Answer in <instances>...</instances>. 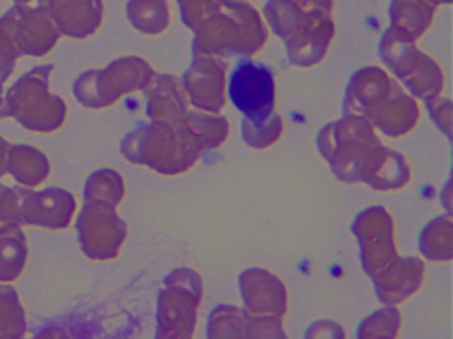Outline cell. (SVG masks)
<instances>
[{
	"instance_id": "obj_1",
	"label": "cell",
	"mask_w": 453,
	"mask_h": 339,
	"mask_svg": "<svg viewBox=\"0 0 453 339\" xmlns=\"http://www.w3.org/2000/svg\"><path fill=\"white\" fill-rule=\"evenodd\" d=\"M317 143L322 157L343 182L365 180L377 191H389L409 180L403 157L382 147L370 122L359 115H343L342 120L324 125Z\"/></svg>"
},
{
	"instance_id": "obj_2",
	"label": "cell",
	"mask_w": 453,
	"mask_h": 339,
	"mask_svg": "<svg viewBox=\"0 0 453 339\" xmlns=\"http://www.w3.org/2000/svg\"><path fill=\"white\" fill-rule=\"evenodd\" d=\"M221 14V18L218 16L221 19L219 25L207 23L195 30V51L219 56L232 53L248 56L264 44V25L250 4L223 0Z\"/></svg>"
},
{
	"instance_id": "obj_3",
	"label": "cell",
	"mask_w": 453,
	"mask_h": 339,
	"mask_svg": "<svg viewBox=\"0 0 453 339\" xmlns=\"http://www.w3.org/2000/svg\"><path fill=\"white\" fill-rule=\"evenodd\" d=\"M51 69V64L34 67L7 90V115L14 117L25 129L50 132L64 122L65 104L58 95L48 94Z\"/></svg>"
},
{
	"instance_id": "obj_4",
	"label": "cell",
	"mask_w": 453,
	"mask_h": 339,
	"mask_svg": "<svg viewBox=\"0 0 453 339\" xmlns=\"http://www.w3.org/2000/svg\"><path fill=\"white\" fill-rule=\"evenodd\" d=\"M154 72L147 62L136 56H124L111 62L106 69H90L74 81V95L87 108H104L122 94L145 88Z\"/></svg>"
},
{
	"instance_id": "obj_5",
	"label": "cell",
	"mask_w": 453,
	"mask_h": 339,
	"mask_svg": "<svg viewBox=\"0 0 453 339\" xmlns=\"http://www.w3.org/2000/svg\"><path fill=\"white\" fill-rule=\"evenodd\" d=\"M380 58L419 99L434 97L442 88V72L439 65L414 46V39L388 28L379 44Z\"/></svg>"
},
{
	"instance_id": "obj_6",
	"label": "cell",
	"mask_w": 453,
	"mask_h": 339,
	"mask_svg": "<svg viewBox=\"0 0 453 339\" xmlns=\"http://www.w3.org/2000/svg\"><path fill=\"white\" fill-rule=\"evenodd\" d=\"M228 95L251 122H264L274 113V76L271 67L244 56L230 74Z\"/></svg>"
},
{
	"instance_id": "obj_7",
	"label": "cell",
	"mask_w": 453,
	"mask_h": 339,
	"mask_svg": "<svg viewBox=\"0 0 453 339\" xmlns=\"http://www.w3.org/2000/svg\"><path fill=\"white\" fill-rule=\"evenodd\" d=\"M200 295H202V281L200 277L191 272L189 268H179L172 272L165 279V290L159 293V313H157V321L159 328L157 334L172 325V330L168 335H179L188 337L184 327L193 334V325H195V309L200 304ZM166 332L163 335H166Z\"/></svg>"
},
{
	"instance_id": "obj_8",
	"label": "cell",
	"mask_w": 453,
	"mask_h": 339,
	"mask_svg": "<svg viewBox=\"0 0 453 339\" xmlns=\"http://www.w3.org/2000/svg\"><path fill=\"white\" fill-rule=\"evenodd\" d=\"M352 233L359 238L361 263L368 275H377L396 258L391 217L384 207L363 210L352 222Z\"/></svg>"
},
{
	"instance_id": "obj_9",
	"label": "cell",
	"mask_w": 453,
	"mask_h": 339,
	"mask_svg": "<svg viewBox=\"0 0 453 339\" xmlns=\"http://www.w3.org/2000/svg\"><path fill=\"white\" fill-rule=\"evenodd\" d=\"M189 99L195 106L218 113L223 108L225 65L212 55L195 51V60L182 78Z\"/></svg>"
},
{
	"instance_id": "obj_10",
	"label": "cell",
	"mask_w": 453,
	"mask_h": 339,
	"mask_svg": "<svg viewBox=\"0 0 453 339\" xmlns=\"http://www.w3.org/2000/svg\"><path fill=\"white\" fill-rule=\"evenodd\" d=\"M14 41L21 55H44L50 51L57 39L58 30L50 18L44 5L35 9L14 5Z\"/></svg>"
},
{
	"instance_id": "obj_11",
	"label": "cell",
	"mask_w": 453,
	"mask_h": 339,
	"mask_svg": "<svg viewBox=\"0 0 453 339\" xmlns=\"http://www.w3.org/2000/svg\"><path fill=\"white\" fill-rule=\"evenodd\" d=\"M74 212V198L71 192L50 187L39 192L25 191L21 200V219L27 224L41 228H65Z\"/></svg>"
},
{
	"instance_id": "obj_12",
	"label": "cell",
	"mask_w": 453,
	"mask_h": 339,
	"mask_svg": "<svg viewBox=\"0 0 453 339\" xmlns=\"http://www.w3.org/2000/svg\"><path fill=\"white\" fill-rule=\"evenodd\" d=\"M57 30L69 37L83 39L101 23V0H41Z\"/></svg>"
},
{
	"instance_id": "obj_13",
	"label": "cell",
	"mask_w": 453,
	"mask_h": 339,
	"mask_svg": "<svg viewBox=\"0 0 453 339\" xmlns=\"http://www.w3.org/2000/svg\"><path fill=\"white\" fill-rule=\"evenodd\" d=\"M393 85L395 83L379 67L359 69L347 87L343 113L368 117L389 95Z\"/></svg>"
},
{
	"instance_id": "obj_14",
	"label": "cell",
	"mask_w": 453,
	"mask_h": 339,
	"mask_svg": "<svg viewBox=\"0 0 453 339\" xmlns=\"http://www.w3.org/2000/svg\"><path fill=\"white\" fill-rule=\"evenodd\" d=\"M239 288L250 313L260 316L274 313L280 318L285 313V288L280 279L260 268H250L239 277Z\"/></svg>"
},
{
	"instance_id": "obj_15",
	"label": "cell",
	"mask_w": 453,
	"mask_h": 339,
	"mask_svg": "<svg viewBox=\"0 0 453 339\" xmlns=\"http://www.w3.org/2000/svg\"><path fill=\"white\" fill-rule=\"evenodd\" d=\"M423 263L418 258H395L382 272L373 275L377 298L384 304H398L412 295L421 282Z\"/></svg>"
},
{
	"instance_id": "obj_16",
	"label": "cell",
	"mask_w": 453,
	"mask_h": 339,
	"mask_svg": "<svg viewBox=\"0 0 453 339\" xmlns=\"http://www.w3.org/2000/svg\"><path fill=\"white\" fill-rule=\"evenodd\" d=\"M152 90L149 92L147 115L152 120L170 124L175 131L182 127L186 117V101L179 81L173 76H152Z\"/></svg>"
},
{
	"instance_id": "obj_17",
	"label": "cell",
	"mask_w": 453,
	"mask_h": 339,
	"mask_svg": "<svg viewBox=\"0 0 453 339\" xmlns=\"http://www.w3.org/2000/svg\"><path fill=\"white\" fill-rule=\"evenodd\" d=\"M418 106L412 97L405 95L395 83L389 95L368 115V118L388 136L409 132L418 120Z\"/></svg>"
},
{
	"instance_id": "obj_18",
	"label": "cell",
	"mask_w": 453,
	"mask_h": 339,
	"mask_svg": "<svg viewBox=\"0 0 453 339\" xmlns=\"http://www.w3.org/2000/svg\"><path fill=\"white\" fill-rule=\"evenodd\" d=\"M5 171L21 185H37L50 173L46 155L28 145H9Z\"/></svg>"
},
{
	"instance_id": "obj_19",
	"label": "cell",
	"mask_w": 453,
	"mask_h": 339,
	"mask_svg": "<svg viewBox=\"0 0 453 339\" xmlns=\"http://www.w3.org/2000/svg\"><path fill=\"white\" fill-rule=\"evenodd\" d=\"M27 260L25 233L19 224L0 226V282L16 279Z\"/></svg>"
},
{
	"instance_id": "obj_20",
	"label": "cell",
	"mask_w": 453,
	"mask_h": 339,
	"mask_svg": "<svg viewBox=\"0 0 453 339\" xmlns=\"http://www.w3.org/2000/svg\"><path fill=\"white\" fill-rule=\"evenodd\" d=\"M434 5H426L423 0H393L389 7L391 28L416 39L432 21Z\"/></svg>"
},
{
	"instance_id": "obj_21",
	"label": "cell",
	"mask_w": 453,
	"mask_h": 339,
	"mask_svg": "<svg viewBox=\"0 0 453 339\" xmlns=\"http://www.w3.org/2000/svg\"><path fill=\"white\" fill-rule=\"evenodd\" d=\"M451 217L449 214L434 219L421 231L419 249L421 252L435 261L451 260Z\"/></svg>"
},
{
	"instance_id": "obj_22",
	"label": "cell",
	"mask_w": 453,
	"mask_h": 339,
	"mask_svg": "<svg viewBox=\"0 0 453 339\" xmlns=\"http://www.w3.org/2000/svg\"><path fill=\"white\" fill-rule=\"evenodd\" d=\"M127 18L143 34H159L168 25L166 0H129Z\"/></svg>"
},
{
	"instance_id": "obj_23",
	"label": "cell",
	"mask_w": 453,
	"mask_h": 339,
	"mask_svg": "<svg viewBox=\"0 0 453 339\" xmlns=\"http://www.w3.org/2000/svg\"><path fill=\"white\" fill-rule=\"evenodd\" d=\"M25 334V314L18 293L9 284H0V337H19Z\"/></svg>"
},
{
	"instance_id": "obj_24",
	"label": "cell",
	"mask_w": 453,
	"mask_h": 339,
	"mask_svg": "<svg viewBox=\"0 0 453 339\" xmlns=\"http://www.w3.org/2000/svg\"><path fill=\"white\" fill-rule=\"evenodd\" d=\"M85 200H99L111 205H117L124 194L122 178L119 173L104 168L92 173L85 184Z\"/></svg>"
},
{
	"instance_id": "obj_25",
	"label": "cell",
	"mask_w": 453,
	"mask_h": 339,
	"mask_svg": "<svg viewBox=\"0 0 453 339\" xmlns=\"http://www.w3.org/2000/svg\"><path fill=\"white\" fill-rule=\"evenodd\" d=\"M19 55L21 53L14 41V11L11 9L0 18V87L12 72L14 62Z\"/></svg>"
},
{
	"instance_id": "obj_26",
	"label": "cell",
	"mask_w": 453,
	"mask_h": 339,
	"mask_svg": "<svg viewBox=\"0 0 453 339\" xmlns=\"http://www.w3.org/2000/svg\"><path fill=\"white\" fill-rule=\"evenodd\" d=\"M280 132H281V118L276 113H273L264 122H251L248 118L242 120V136L250 147L264 148L274 143Z\"/></svg>"
},
{
	"instance_id": "obj_27",
	"label": "cell",
	"mask_w": 453,
	"mask_h": 339,
	"mask_svg": "<svg viewBox=\"0 0 453 339\" xmlns=\"http://www.w3.org/2000/svg\"><path fill=\"white\" fill-rule=\"evenodd\" d=\"M25 191L18 187L0 185V226L21 224V200Z\"/></svg>"
},
{
	"instance_id": "obj_28",
	"label": "cell",
	"mask_w": 453,
	"mask_h": 339,
	"mask_svg": "<svg viewBox=\"0 0 453 339\" xmlns=\"http://www.w3.org/2000/svg\"><path fill=\"white\" fill-rule=\"evenodd\" d=\"M446 102H448V99H446V97H439V94L426 99V106H428L430 117L435 120L437 127H439L448 138H451V129H449V124H451V113H449V111H451V104H448V106L444 108V111H442V106H444Z\"/></svg>"
},
{
	"instance_id": "obj_29",
	"label": "cell",
	"mask_w": 453,
	"mask_h": 339,
	"mask_svg": "<svg viewBox=\"0 0 453 339\" xmlns=\"http://www.w3.org/2000/svg\"><path fill=\"white\" fill-rule=\"evenodd\" d=\"M7 152H9V143H7L4 138H0V177L5 173Z\"/></svg>"
},
{
	"instance_id": "obj_30",
	"label": "cell",
	"mask_w": 453,
	"mask_h": 339,
	"mask_svg": "<svg viewBox=\"0 0 453 339\" xmlns=\"http://www.w3.org/2000/svg\"><path fill=\"white\" fill-rule=\"evenodd\" d=\"M0 94H2V87H0ZM7 117V106H5V99H2L0 95V118Z\"/></svg>"
},
{
	"instance_id": "obj_31",
	"label": "cell",
	"mask_w": 453,
	"mask_h": 339,
	"mask_svg": "<svg viewBox=\"0 0 453 339\" xmlns=\"http://www.w3.org/2000/svg\"><path fill=\"white\" fill-rule=\"evenodd\" d=\"M423 2H432L434 5H437V4H449L451 0H423Z\"/></svg>"
},
{
	"instance_id": "obj_32",
	"label": "cell",
	"mask_w": 453,
	"mask_h": 339,
	"mask_svg": "<svg viewBox=\"0 0 453 339\" xmlns=\"http://www.w3.org/2000/svg\"><path fill=\"white\" fill-rule=\"evenodd\" d=\"M16 4H27V2H30V0H14Z\"/></svg>"
}]
</instances>
